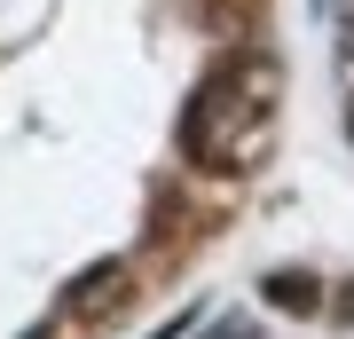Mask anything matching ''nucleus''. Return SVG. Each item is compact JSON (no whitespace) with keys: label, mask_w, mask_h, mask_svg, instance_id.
I'll list each match as a JSON object with an SVG mask.
<instances>
[{"label":"nucleus","mask_w":354,"mask_h":339,"mask_svg":"<svg viewBox=\"0 0 354 339\" xmlns=\"http://www.w3.org/2000/svg\"><path fill=\"white\" fill-rule=\"evenodd\" d=\"M127 277H134V261H127V252H111V261L79 268V277L64 284V315H102L118 292H127Z\"/></svg>","instance_id":"nucleus-1"},{"label":"nucleus","mask_w":354,"mask_h":339,"mask_svg":"<svg viewBox=\"0 0 354 339\" xmlns=\"http://www.w3.org/2000/svg\"><path fill=\"white\" fill-rule=\"evenodd\" d=\"M260 300H268V308H323V284H315V277H299V268H283V277H268V284H260Z\"/></svg>","instance_id":"nucleus-2"},{"label":"nucleus","mask_w":354,"mask_h":339,"mask_svg":"<svg viewBox=\"0 0 354 339\" xmlns=\"http://www.w3.org/2000/svg\"><path fill=\"white\" fill-rule=\"evenodd\" d=\"M205 339H260V324H252V315H228V324H213Z\"/></svg>","instance_id":"nucleus-3"},{"label":"nucleus","mask_w":354,"mask_h":339,"mask_svg":"<svg viewBox=\"0 0 354 339\" xmlns=\"http://www.w3.org/2000/svg\"><path fill=\"white\" fill-rule=\"evenodd\" d=\"M330 315H339V324H354V277L339 284V300H330Z\"/></svg>","instance_id":"nucleus-4"},{"label":"nucleus","mask_w":354,"mask_h":339,"mask_svg":"<svg viewBox=\"0 0 354 339\" xmlns=\"http://www.w3.org/2000/svg\"><path fill=\"white\" fill-rule=\"evenodd\" d=\"M32 339H48V331H32Z\"/></svg>","instance_id":"nucleus-5"}]
</instances>
